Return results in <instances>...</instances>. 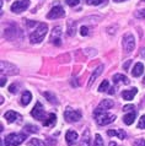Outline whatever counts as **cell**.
Wrapping results in <instances>:
<instances>
[{
	"label": "cell",
	"instance_id": "cell-1",
	"mask_svg": "<svg viewBox=\"0 0 145 146\" xmlns=\"http://www.w3.org/2000/svg\"><path fill=\"white\" fill-rule=\"evenodd\" d=\"M47 31H48V26L46 23H39L38 27L36 28L30 36L31 43H41L44 39V37H46Z\"/></svg>",
	"mask_w": 145,
	"mask_h": 146
},
{
	"label": "cell",
	"instance_id": "cell-2",
	"mask_svg": "<svg viewBox=\"0 0 145 146\" xmlns=\"http://www.w3.org/2000/svg\"><path fill=\"white\" fill-rule=\"evenodd\" d=\"M95 117L100 125H107L110 123H113L116 119L114 114H110V113H106V111H100V109H96Z\"/></svg>",
	"mask_w": 145,
	"mask_h": 146
},
{
	"label": "cell",
	"instance_id": "cell-3",
	"mask_svg": "<svg viewBox=\"0 0 145 146\" xmlns=\"http://www.w3.org/2000/svg\"><path fill=\"white\" fill-rule=\"evenodd\" d=\"M26 139V136L23 134H19V133H13L5 136L4 143L5 146H19L23 143V140Z\"/></svg>",
	"mask_w": 145,
	"mask_h": 146
},
{
	"label": "cell",
	"instance_id": "cell-4",
	"mask_svg": "<svg viewBox=\"0 0 145 146\" xmlns=\"http://www.w3.org/2000/svg\"><path fill=\"white\" fill-rule=\"evenodd\" d=\"M123 47L127 53L133 52V49H134V47H135V39L132 33H126L123 36Z\"/></svg>",
	"mask_w": 145,
	"mask_h": 146
},
{
	"label": "cell",
	"instance_id": "cell-5",
	"mask_svg": "<svg viewBox=\"0 0 145 146\" xmlns=\"http://www.w3.org/2000/svg\"><path fill=\"white\" fill-rule=\"evenodd\" d=\"M0 69H1V72L5 75H16L19 74V69L15 65H13L9 62H1L0 64Z\"/></svg>",
	"mask_w": 145,
	"mask_h": 146
},
{
	"label": "cell",
	"instance_id": "cell-6",
	"mask_svg": "<svg viewBox=\"0 0 145 146\" xmlns=\"http://www.w3.org/2000/svg\"><path fill=\"white\" fill-rule=\"evenodd\" d=\"M29 6H30V0H17V1H15L13 5H11V11L19 14V13L25 11Z\"/></svg>",
	"mask_w": 145,
	"mask_h": 146
},
{
	"label": "cell",
	"instance_id": "cell-7",
	"mask_svg": "<svg viewBox=\"0 0 145 146\" xmlns=\"http://www.w3.org/2000/svg\"><path fill=\"white\" fill-rule=\"evenodd\" d=\"M81 112L76 111V109H67L64 112V118H65L68 121H78L81 119Z\"/></svg>",
	"mask_w": 145,
	"mask_h": 146
},
{
	"label": "cell",
	"instance_id": "cell-8",
	"mask_svg": "<svg viewBox=\"0 0 145 146\" xmlns=\"http://www.w3.org/2000/svg\"><path fill=\"white\" fill-rule=\"evenodd\" d=\"M31 115L35 119H37V120H43L44 119V115H46V113H44V109H43V106L41 104V102L36 103V106L31 111Z\"/></svg>",
	"mask_w": 145,
	"mask_h": 146
},
{
	"label": "cell",
	"instance_id": "cell-9",
	"mask_svg": "<svg viewBox=\"0 0 145 146\" xmlns=\"http://www.w3.org/2000/svg\"><path fill=\"white\" fill-rule=\"evenodd\" d=\"M51 42L55 44V46H60L62 44V28H60L59 26L54 27L53 31H52L51 33Z\"/></svg>",
	"mask_w": 145,
	"mask_h": 146
},
{
	"label": "cell",
	"instance_id": "cell-10",
	"mask_svg": "<svg viewBox=\"0 0 145 146\" xmlns=\"http://www.w3.org/2000/svg\"><path fill=\"white\" fill-rule=\"evenodd\" d=\"M65 15V11L63 10L62 6H54L49 13L47 14V19H60Z\"/></svg>",
	"mask_w": 145,
	"mask_h": 146
},
{
	"label": "cell",
	"instance_id": "cell-11",
	"mask_svg": "<svg viewBox=\"0 0 145 146\" xmlns=\"http://www.w3.org/2000/svg\"><path fill=\"white\" fill-rule=\"evenodd\" d=\"M102 70H103V65H100L98 68H96V69H95V71L92 72V75L90 76V80H88V84H87V86H88V87H91V86H92V84L95 82V80L102 74Z\"/></svg>",
	"mask_w": 145,
	"mask_h": 146
},
{
	"label": "cell",
	"instance_id": "cell-12",
	"mask_svg": "<svg viewBox=\"0 0 145 146\" xmlns=\"http://www.w3.org/2000/svg\"><path fill=\"white\" fill-rule=\"evenodd\" d=\"M65 139H67V143H68V145H74L76 141H78V139H79V135L76 134L75 131H71V130H69L67 133V135H65Z\"/></svg>",
	"mask_w": 145,
	"mask_h": 146
},
{
	"label": "cell",
	"instance_id": "cell-13",
	"mask_svg": "<svg viewBox=\"0 0 145 146\" xmlns=\"http://www.w3.org/2000/svg\"><path fill=\"white\" fill-rule=\"evenodd\" d=\"M4 118H5L9 123H14V121L16 119H20L21 118V115L19 114V113H16L14 111H9V112H6L5 114H4Z\"/></svg>",
	"mask_w": 145,
	"mask_h": 146
},
{
	"label": "cell",
	"instance_id": "cell-14",
	"mask_svg": "<svg viewBox=\"0 0 145 146\" xmlns=\"http://www.w3.org/2000/svg\"><path fill=\"white\" fill-rule=\"evenodd\" d=\"M136 92H138V90H136L135 87H133L132 90L123 91L122 92V97H123V100H126V101H132L133 98H134V96L136 95Z\"/></svg>",
	"mask_w": 145,
	"mask_h": 146
},
{
	"label": "cell",
	"instance_id": "cell-15",
	"mask_svg": "<svg viewBox=\"0 0 145 146\" xmlns=\"http://www.w3.org/2000/svg\"><path fill=\"white\" fill-rule=\"evenodd\" d=\"M19 30L16 28L15 26H9V27H6L5 28V31H4V36H5L6 38H9V39H13V38H15L16 36H15V32H17Z\"/></svg>",
	"mask_w": 145,
	"mask_h": 146
},
{
	"label": "cell",
	"instance_id": "cell-16",
	"mask_svg": "<svg viewBox=\"0 0 145 146\" xmlns=\"http://www.w3.org/2000/svg\"><path fill=\"white\" fill-rule=\"evenodd\" d=\"M143 71H144V65L142 63H136L134 65V69H133L132 74H133V76H135V78H139V76L143 74Z\"/></svg>",
	"mask_w": 145,
	"mask_h": 146
},
{
	"label": "cell",
	"instance_id": "cell-17",
	"mask_svg": "<svg viewBox=\"0 0 145 146\" xmlns=\"http://www.w3.org/2000/svg\"><path fill=\"white\" fill-rule=\"evenodd\" d=\"M112 107H113V102H112L111 100H103L102 102L100 103L97 109H100V111H107V109H110Z\"/></svg>",
	"mask_w": 145,
	"mask_h": 146
},
{
	"label": "cell",
	"instance_id": "cell-18",
	"mask_svg": "<svg viewBox=\"0 0 145 146\" xmlns=\"http://www.w3.org/2000/svg\"><path fill=\"white\" fill-rule=\"evenodd\" d=\"M113 82H114V84L123 82V84L128 85V84L130 82V81L128 80V78H127V76H124V75H122V74H116V75L113 76Z\"/></svg>",
	"mask_w": 145,
	"mask_h": 146
},
{
	"label": "cell",
	"instance_id": "cell-19",
	"mask_svg": "<svg viewBox=\"0 0 145 146\" xmlns=\"http://www.w3.org/2000/svg\"><path fill=\"white\" fill-rule=\"evenodd\" d=\"M134 119H135V112H133V111L129 113V114H127V115L123 117V121L127 125H132L133 123H134Z\"/></svg>",
	"mask_w": 145,
	"mask_h": 146
},
{
	"label": "cell",
	"instance_id": "cell-20",
	"mask_svg": "<svg viewBox=\"0 0 145 146\" xmlns=\"http://www.w3.org/2000/svg\"><path fill=\"white\" fill-rule=\"evenodd\" d=\"M31 98H32L31 92L25 91V92H23V95H22V98H21V104H22V106H27V104L31 102Z\"/></svg>",
	"mask_w": 145,
	"mask_h": 146
},
{
	"label": "cell",
	"instance_id": "cell-21",
	"mask_svg": "<svg viewBox=\"0 0 145 146\" xmlns=\"http://www.w3.org/2000/svg\"><path fill=\"white\" fill-rule=\"evenodd\" d=\"M107 135L108 136H118L119 139H126V133H124L123 130H108L107 131Z\"/></svg>",
	"mask_w": 145,
	"mask_h": 146
},
{
	"label": "cell",
	"instance_id": "cell-22",
	"mask_svg": "<svg viewBox=\"0 0 145 146\" xmlns=\"http://www.w3.org/2000/svg\"><path fill=\"white\" fill-rule=\"evenodd\" d=\"M55 121H57V117H55V114H49L48 115V118H47V120L44 121V125L46 127H53V125L55 124Z\"/></svg>",
	"mask_w": 145,
	"mask_h": 146
},
{
	"label": "cell",
	"instance_id": "cell-23",
	"mask_svg": "<svg viewBox=\"0 0 145 146\" xmlns=\"http://www.w3.org/2000/svg\"><path fill=\"white\" fill-rule=\"evenodd\" d=\"M76 31V22L69 21L68 22V36H74Z\"/></svg>",
	"mask_w": 145,
	"mask_h": 146
},
{
	"label": "cell",
	"instance_id": "cell-24",
	"mask_svg": "<svg viewBox=\"0 0 145 146\" xmlns=\"http://www.w3.org/2000/svg\"><path fill=\"white\" fill-rule=\"evenodd\" d=\"M81 145L82 146H90V131L85 130L82 135V139H81Z\"/></svg>",
	"mask_w": 145,
	"mask_h": 146
},
{
	"label": "cell",
	"instance_id": "cell-25",
	"mask_svg": "<svg viewBox=\"0 0 145 146\" xmlns=\"http://www.w3.org/2000/svg\"><path fill=\"white\" fill-rule=\"evenodd\" d=\"M27 145L29 146H46V144H44L43 141H41L39 139H31Z\"/></svg>",
	"mask_w": 145,
	"mask_h": 146
},
{
	"label": "cell",
	"instance_id": "cell-26",
	"mask_svg": "<svg viewBox=\"0 0 145 146\" xmlns=\"http://www.w3.org/2000/svg\"><path fill=\"white\" fill-rule=\"evenodd\" d=\"M107 90H110V82H108L107 80H103L102 84L100 85V87H98V91L100 92H104V91H107Z\"/></svg>",
	"mask_w": 145,
	"mask_h": 146
},
{
	"label": "cell",
	"instance_id": "cell-27",
	"mask_svg": "<svg viewBox=\"0 0 145 146\" xmlns=\"http://www.w3.org/2000/svg\"><path fill=\"white\" fill-rule=\"evenodd\" d=\"M95 146H103V139L100 134H96L95 136Z\"/></svg>",
	"mask_w": 145,
	"mask_h": 146
},
{
	"label": "cell",
	"instance_id": "cell-28",
	"mask_svg": "<svg viewBox=\"0 0 145 146\" xmlns=\"http://www.w3.org/2000/svg\"><path fill=\"white\" fill-rule=\"evenodd\" d=\"M44 96L47 97L48 98V101H49V102H52V103H54V104H57L58 103V101H55V97L52 95V93H49V92H46L44 93Z\"/></svg>",
	"mask_w": 145,
	"mask_h": 146
},
{
	"label": "cell",
	"instance_id": "cell-29",
	"mask_svg": "<svg viewBox=\"0 0 145 146\" xmlns=\"http://www.w3.org/2000/svg\"><path fill=\"white\" fill-rule=\"evenodd\" d=\"M25 130H26V131H30V133H37V131H38V128L35 127V125L27 124L26 127H25Z\"/></svg>",
	"mask_w": 145,
	"mask_h": 146
},
{
	"label": "cell",
	"instance_id": "cell-30",
	"mask_svg": "<svg viewBox=\"0 0 145 146\" xmlns=\"http://www.w3.org/2000/svg\"><path fill=\"white\" fill-rule=\"evenodd\" d=\"M88 5H100V4H103L106 0H86Z\"/></svg>",
	"mask_w": 145,
	"mask_h": 146
},
{
	"label": "cell",
	"instance_id": "cell-31",
	"mask_svg": "<svg viewBox=\"0 0 145 146\" xmlns=\"http://www.w3.org/2000/svg\"><path fill=\"white\" fill-rule=\"evenodd\" d=\"M138 128H140V129H145V115H143L142 118L139 119V123H138Z\"/></svg>",
	"mask_w": 145,
	"mask_h": 146
},
{
	"label": "cell",
	"instance_id": "cell-32",
	"mask_svg": "<svg viewBox=\"0 0 145 146\" xmlns=\"http://www.w3.org/2000/svg\"><path fill=\"white\" fill-rule=\"evenodd\" d=\"M87 33H88V28L86 26H82L80 28V35L81 36H87Z\"/></svg>",
	"mask_w": 145,
	"mask_h": 146
},
{
	"label": "cell",
	"instance_id": "cell-33",
	"mask_svg": "<svg viewBox=\"0 0 145 146\" xmlns=\"http://www.w3.org/2000/svg\"><path fill=\"white\" fill-rule=\"evenodd\" d=\"M79 3H80V0H67V4L69 6H75V5H78Z\"/></svg>",
	"mask_w": 145,
	"mask_h": 146
},
{
	"label": "cell",
	"instance_id": "cell-34",
	"mask_svg": "<svg viewBox=\"0 0 145 146\" xmlns=\"http://www.w3.org/2000/svg\"><path fill=\"white\" fill-rule=\"evenodd\" d=\"M134 146H145V140H144V139L136 140V141H135V144H134Z\"/></svg>",
	"mask_w": 145,
	"mask_h": 146
},
{
	"label": "cell",
	"instance_id": "cell-35",
	"mask_svg": "<svg viewBox=\"0 0 145 146\" xmlns=\"http://www.w3.org/2000/svg\"><path fill=\"white\" fill-rule=\"evenodd\" d=\"M133 109H134V106H133V104H129V106H124L123 107L124 112H129V111H133Z\"/></svg>",
	"mask_w": 145,
	"mask_h": 146
},
{
	"label": "cell",
	"instance_id": "cell-36",
	"mask_svg": "<svg viewBox=\"0 0 145 146\" xmlns=\"http://www.w3.org/2000/svg\"><path fill=\"white\" fill-rule=\"evenodd\" d=\"M130 65H132V60H127V63L123 65V69H124V70H127V71H129L128 69H129Z\"/></svg>",
	"mask_w": 145,
	"mask_h": 146
},
{
	"label": "cell",
	"instance_id": "cell-37",
	"mask_svg": "<svg viewBox=\"0 0 145 146\" xmlns=\"http://www.w3.org/2000/svg\"><path fill=\"white\" fill-rule=\"evenodd\" d=\"M9 92L10 93H16L17 92V90H16V85H11V86L9 87Z\"/></svg>",
	"mask_w": 145,
	"mask_h": 146
},
{
	"label": "cell",
	"instance_id": "cell-38",
	"mask_svg": "<svg viewBox=\"0 0 145 146\" xmlns=\"http://www.w3.org/2000/svg\"><path fill=\"white\" fill-rule=\"evenodd\" d=\"M138 16H139V17H144V19H145V9L142 10V11H139V13H138Z\"/></svg>",
	"mask_w": 145,
	"mask_h": 146
},
{
	"label": "cell",
	"instance_id": "cell-39",
	"mask_svg": "<svg viewBox=\"0 0 145 146\" xmlns=\"http://www.w3.org/2000/svg\"><path fill=\"white\" fill-rule=\"evenodd\" d=\"M5 84H6V80L3 78L1 80H0V85H1V86H5Z\"/></svg>",
	"mask_w": 145,
	"mask_h": 146
},
{
	"label": "cell",
	"instance_id": "cell-40",
	"mask_svg": "<svg viewBox=\"0 0 145 146\" xmlns=\"http://www.w3.org/2000/svg\"><path fill=\"white\" fill-rule=\"evenodd\" d=\"M86 54L87 55H90V54L92 55V54H96V52H88V49H86Z\"/></svg>",
	"mask_w": 145,
	"mask_h": 146
},
{
	"label": "cell",
	"instance_id": "cell-41",
	"mask_svg": "<svg viewBox=\"0 0 145 146\" xmlns=\"http://www.w3.org/2000/svg\"><path fill=\"white\" fill-rule=\"evenodd\" d=\"M108 92H110L111 95H113V93H114V90H113V87H110V90H108Z\"/></svg>",
	"mask_w": 145,
	"mask_h": 146
},
{
	"label": "cell",
	"instance_id": "cell-42",
	"mask_svg": "<svg viewBox=\"0 0 145 146\" xmlns=\"http://www.w3.org/2000/svg\"><path fill=\"white\" fill-rule=\"evenodd\" d=\"M110 146H117L116 143H110Z\"/></svg>",
	"mask_w": 145,
	"mask_h": 146
},
{
	"label": "cell",
	"instance_id": "cell-43",
	"mask_svg": "<svg viewBox=\"0 0 145 146\" xmlns=\"http://www.w3.org/2000/svg\"><path fill=\"white\" fill-rule=\"evenodd\" d=\"M113 1H116V3H119V1H126V0H113Z\"/></svg>",
	"mask_w": 145,
	"mask_h": 146
},
{
	"label": "cell",
	"instance_id": "cell-44",
	"mask_svg": "<svg viewBox=\"0 0 145 146\" xmlns=\"http://www.w3.org/2000/svg\"><path fill=\"white\" fill-rule=\"evenodd\" d=\"M143 82H144V84H145V78H144V80H143Z\"/></svg>",
	"mask_w": 145,
	"mask_h": 146
},
{
	"label": "cell",
	"instance_id": "cell-45",
	"mask_svg": "<svg viewBox=\"0 0 145 146\" xmlns=\"http://www.w3.org/2000/svg\"><path fill=\"white\" fill-rule=\"evenodd\" d=\"M144 1H145V0H144Z\"/></svg>",
	"mask_w": 145,
	"mask_h": 146
}]
</instances>
